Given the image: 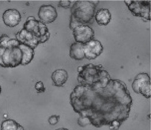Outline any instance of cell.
<instances>
[{
	"label": "cell",
	"instance_id": "6da1fadb",
	"mask_svg": "<svg viewBox=\"0 0 151 130\" xmlns=\"http://www.w3.org/2000/svg\"><path fill=\"white\" fill-rule=\"evenodd\" d=\"M80 83L70 94V104L80 116L86 117L95 127L110 126L112 122L127 121L132 98L127 84L113 79L102 65L82 66L78 72Z\"/></svg>",
	"mask_w": 151,
	"mask_h": 130
},
{
	"label": "cell",
	"instance_id": "7a4b0ae2",
	"mask_svg": "<svg viewBox=\"0 0 151 130\" xmlns=\"http://www.w3.org/2000/svg\"><path fill=\"white\" fill-rule=\"evenodd\" d=\"M99 1H77L71 7L69 27L73 30L77 26L94 23L96 9Z\"/></svg>",
	"mask_w": 151,
	"mask_h": 130
},
{
	"label": "cell",
	"instance_id": "3957f363",
	"mask_svg": "<svg viewBox=\"0 0 151 130\" xmlns=\"http://www.w3.org/2000/svg\"><path fill=\"white\" fill-rule=\"evenodd\" d=\"M132 87L134 92L142 94L146 98H150V78L146 73H140L136 75Z\"/></svg>",
	"mask_w": 151,
	"mask_h": 130
},
{
	"label": "cell",
	"instance_id": "277c9868",
	"mask_svg": "<svg viewBox=\"0 0 151 130\" xmlns=\"http://www.w3.org/2000/svg\"><path fill=\"white\" fill-rule=\"evenodd\" d=\"M134 16L150 21V1H124Z\"/></svg>",
	"mask_w": 151,
	"mask_h": 130
},
{
	"label": "cell",
	"instance_id": "5b68a950",
	"mask_svg": "<svg viewBox=\"0 0 151 130\" xmlns=\"http://www.w3.org/2000/svg\"><path fill=\"white\" fill-rule=\"evenodd\" d=\"M22 52L18 46L6 48L2 56L5 68H14L21 64Z\"/></svg>",
	"mask_w": 151,
	"mask_h": 130
},
{
	"label": "cell",
	"instance_id": "8992f818",
	"mask_svg": "<svg viewBox=\"0 0 151 130\" xmlns=\"http://www.w3.org/2000/svg\"><path fill=\"white\" fill-rule=\"evenodd\" d=\"M73 34L76 42L86 44L93 39L94 31L90 25H82L77 26L73 30Z\"/></svg>",
	"mask_w": 151,
	"mask_h": 130
},
{
	"label": "cell",
	"instance_id": "52a82bcc",
	"mask_svg": "<svg viewBox=\"0 0 151 130\" xmlns=\"http://www.w3.org/2000/svg\"><path fill=\"white\" fill-rule=\"evenodd\" d=\"M104 46L99 40L92 39L84 44L85 57L88 60H94L102 53Z\"/></svg>",
	"mask_w": 151,
	"mask_h": 130
},
{
	"label": "cell",
	"instance_id": "ba28073f",
	"mask_svg": "<svg viewBox=\"0 0 151 130\" xmlns=\"http://www.w3.org/2000/svg\"><path fill=\"white\" fill-rule=\"evenodd\" d=\"M16 39L22 44H26L32 48L35 49L39 44H41V37L35 34L22 29L16 34Z\"/></svg>",
	"mask_w": 151,
	"mask_h": 130
},
{
	"label": "cell",
	"instance_id": "9c48e42d",
	"mask_svg": "<svg viewBox=\"0 0 151 130\" xmlns=\"http://www.w3.org/2000/svg\"><path fill=\"white\" fill-rule=\"evenodd\" d=\"M38 16L40 21L45 24L53 22L58 17V12L56 8L51 4L42 5L38 11Z\"/></svg>",
	"mask_w": 151,
	"mask_h": 130
},
{
	"label": "cell",
	"instance_id": "30bf717a",
	"mask_svg": "<svg viewBox=\"0 0 151 130\" xmlns=\"http://www.w3.org/2000/svg\"><path fill=\"white\" fill-rule=\"evenodd\" d=\"M2 18L5 25L10 27H14L18 25L21 20V14L18 10L15 9L5 10Z\"/></svg>",
	"mask_w": 151,
	"mask_h": 130
},
{
	"label": "cell",
	"instance_id": "8fae6325",
	"mask_svg": "<svg viewBox=\"0 0 151 130\" xmlns=\"http://www.w3.org/2000/svg\"><path fill=\"white\" fill-rule=\"evenodd\" d=\"M52 79L53 86L56 87H62L68 80V73L65 69H56L52 74Z\"/></svg>",
	"mask_w": 151,
	"mask_h": 130
},
{
	"label": "cell",
	"instance_id": "7c38bea8",
	"mask_svg": "<svg viewBox=\"0 0 151 130\" xmlns=\"http://www.w3.org/2000/svg\"><path fill=\"white\" fill-rule=\"evenodd\" d=\"M95 18L99 25L106 26L110 22L112 15L109 9L102 8L96 12Z\"/></svg>",
	"mask_w": 151,
	"mask_h": 130
},
{
	"label": "cell",
	"instance_id": "4fadbf2b",
	"mask_svg": "<svg viewBox=\"0 0 151 130\" xmlns=\"http://www.w3.org/2000/svg\"><path fill=\"white\" fill-rule=\"evenodd\" d=\"M70 56L76 60H82L85 58L84 44L74 42L71 44L70 49Z\"/></svg>",
	"mask_w": 151,
	"mask_h": 130
},
{
	"label": "cell",
	"instance_id": "5bb4252c",
	"mask_svg": "<svg viewBox=\"0 0 151 130\" xmlns=\"http://www.w3.org/2000/svg\"><path fill=\"white\" fill-rule=\"evenodd\" d=\"M18 47L21 49L22 52V59L21 62V65H27L29 64L33 60L35 56L34 49L32 48L30 46L20 43Z\"/></svg>",
	"mask_w": 151,
	"mask_h": 130
},
{
	"label": "cell",
	"instance_id": "9a60e30c",
	"mask_svg": "<svg viewBox=\"0 0 151 130\" xmlns=\"http://www.w3.org/2000/svg\"><path fill=\"white\" fill-rule=\"evenodd\" d=\"M23 29L40 37V21L36 20V18L32 20L26 21V22L24 24Z\"/></svg>",
	"mask_w": 151,
	"mask_h": 130
},
{
	"label": "cell",
	"instance_id": "2e32d148",
	"mask_svg": "<svg viewBox=\"0 0 151 130\" xmlns=\"http://www.w3.org/2000/svg\"><path fill=\"white\" fill-rule=\"evenodd\" d=\"M1 130H24V128L15 120L7 119L1 123Z\"/></svg>",
	"mask_w": 151,
	"mask_h": 130
},
{
	"label": "cell",
	"instance_id": "e0dca14e",
	"mask_svg": "<svg viewBox=\"0 0 151 130\" xmlns=\"http://www.w3.org/2000/svg\"><path fill=\"white\" fill-rule=\"evenodd\" d=\"M78 124L80 126H82V127L86 126V125H91L90 121L89 120L88 118H86V117H82V116H80L78 118Z\"/></svg>",
	"mask_w": 151,
	"mask_h": 130
},
{
	"label": "cell",
	"instance_id": "ac0fdd59",
	"mask_svg": "<svg viewBox=\"0 0 151 130\" xmlns=\"http://www.w3.org/2000/svg\"><path fill=\"white\" fill-rule=\"evenodd\" d=\"M60 119V116L57 115H52L48 118V122L50 125H56Z\"/></svg>",
	"mask_w": 151,
	"mask_h": 130
},
{
	"label": "cell",
	"instance_id": "d6986e66",
	"mask_svg": "<svg viewBox=\"0 0 151 130\" xmlns=\"http://www.w3.org/2000/svg\"><path fill=\"white\" fill-rule=\"evenodd\" d=\"M10 39V38L9 36H7L6 34H3L1 36H0V46L4 48L6 44Z\"/></svg>",
	"mask_w": 151,
	"mask_h": 130
},
{
	"label": "cell",
	"instance_id": "ffe728a7",
	"mask_svg": "<svg viewBox=\"0 0 151 130\" xmlns=\"http://www.w3.org/2000/svg\"><path fill=\"white\" fill-rule=\"evenodd\" d=\"M35 88L38 92V93L44 92L45 90L44 85L42 81H37L35 85Z\"/></svg>",
	"mask_w": 151,
	"mask_h": 130
},
{
	"label": "cell",
	"instance_id": "44dd1931",
	"mask_svg": "<svg viewBox=\"0 0 151 130\" xmlns=\"http://www.w3.org/2000/svg\"><path fill=\"white\" fill-rule=\"evenodd\" d=\"M122 125V123L118 121H114V122H112L111 125L109 126V129L111 130H118L120 126Z\"/></svg>",
	"mask_w": 151,
	"mask_h": 130
},
{
	"label": "cell",
	"instance_id": "7402d4cb",
	"mask_svg": "<svg viewBox=\"0 0 151 130\" xmlns=\"http://www.w3.org/2000/svg\"><path fill=\"white\" fill-rule=\"evenodd\" d=\"M71 1H60L58 3V7L65 9H69L71 7Z\"/></svg>",
	"mask_w": 151,
	"mask_h": 130
},
{
	"label": "cell",
	"instance_id": "603a6c76",
	"mask_svg": "<svg viewBox=\"0 0 151 130\" xmlns=\"http://www.w3.org/2000/svg\"><path fill=\"white\" fill-rule=\"evenodd\" d=\"M35 19V18L34 16H29V17L27 18L26 21H30V20H32V19Z\"/></svg>",
	"mask_w": 151,
	"mask_h": 130
},
{
	"label": "cell",
	"instance_id": "cb8c5ba5",
	"mask_svg": "<svg viewBox=\"0 0 151 130\" xmlns=\"http://www.w3.org/2000/svg\"><path fill=\"white\" fill-rule=\"evenodd\" d=\"M56 130H69V129H68L67 128H60L57 129Z\"/></svg>",
	"mask_w": 151,
	"mask_h": 130
},
{
	"label": "cell",
	"instance_id": "d4e9b609",
	"mask_svg": "<svg viewBox=\"0 0 151 130\" xmlns=\"http://www.w3.org/2000/svg\"><path fill=\"white\" fill-rule=\"evenodd\" d=\"M1 86L0 85V95H1Z\"/></svg>",
	"mask_w": 151,
	"mask_h": 130
}]
</instances>
